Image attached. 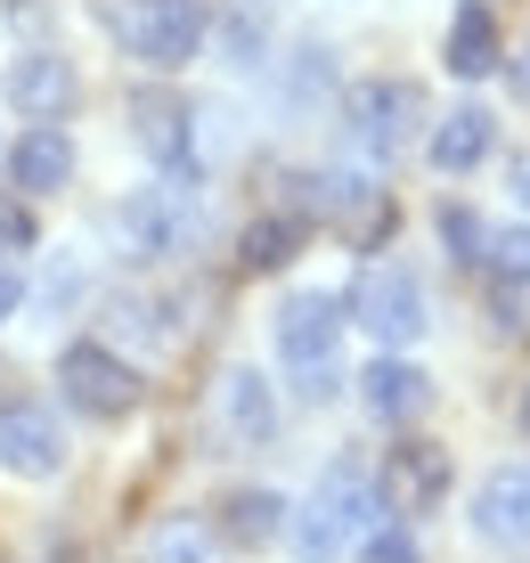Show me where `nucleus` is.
<instances>
[{
    "instance_id": "13",
    "label": "nucleus",
    "mask_w": 530,
    "mask_h": 563,
    "mask_svg": "<svg viewBox=\"0 0 530 563\" xmlns=\"http://www.w3.org/2000/svg\"><path fill=\"white\" fill-rule=\"evenodd\" d=\"M360 400H367V417L408 424V417L433 409V376H424V367H408V360H376V367L360 376Z\"/></svg>"
},
{
    "instance_id": "25",
    "label": "nucleus",
    "mask_w": 530,
    "mask_h": 563,
    "mask_svg": "<svg viewBox=\"0 0 530 563\" xmlns=\"http://www.w3.org/2000/svg\"><path fill=\"white\" fill-rule=\"evenodd\" d=\"M0 245H33V197L0 205Z\"/></svg>"
},
{
    "instance_id": "8",
    "label": "nucleus",
    "mask_w": 530,
    "mask_h": 563,
    "mask_svg": "<svg viewBox=\"0 0 530 563\" xmlns=\"http://www.w3.org/2000/svg\"><path fill=\"white\" fill-rule=\"evenodd\" d=\"M449 498V450L441 441H400V450H384V474H376V507L391 522H417L433 515Z\"/></svg>"
},
{
    "instance_id": "6",
    "label": "nucleus",
    "mask_w": 530,
    "mask_h": 563,
    "mask_svg": "<svg viewBox=\"0 0 530 563\" xmlns=\"http://www.w3.org/2000/svg\"><path fill=\"white\" fill-rule=\"evenodd\" d=\"M343 123H351V147L360 155L391 164V155L417 147V131H424V90L400 82V74H376V82H360L343 99Z\"/></svg>"
},
{
    "instance_id": "24",
    "label": "nucleus",
    "mask_w": 530,
    "mask_h": 563,
    "mask_svg": "<svg viewBox=\"0 0 530 563\" xmlns=\"http://www.w3.org/2000/svg\"><path fill=\"white\" fill-rule=\"evenodd\" d=\"M441 238H449V245H457V254H465V262H482V238H489V229L474 221V212H457V205H449V212H441Z\"/></svg>"
},
{
    "instance_id": "23",
    "label": "nucleus",
    "mask_w": 530,
    "mask_h": 563,
    "mask_svg": "<svg viewBox=\"0 0 530 563\" xmlns=\"http://www.w3.org/2000/svg\"><path fill=\"white\" fill-rule=\"evenodd\" d=\"M360 563H417V539H408V522H384V531H360Z\"/></svg>"
},
{
    "instance_id": "11",
    "label": "nucleus",
    "mask_w": 530,
    "mask_h": 563,
    "mask_svg": "<svg viewBox=\"0 0 530 563\" xmlns=\"http://www.w3.org/2000/svg\"><path fill=\"white\" fill-rule=\"evenodd\" d=\"M474 531L489 548H530V465H498L474 490Z\"/></svg>"
},
{
    "instance_id": "7",
    "label": "nucleus",
    "mask_w": 530,
    "mask_h": 563,
    "mask_svg": "<svg viewBox=\"0 0 530 563\" xmlns=\"http://www.w3.org/2000/svg\"><path fill=\"white\" fill-rule=\"evenodd\" d=\"M302 188H310V212H319L343 245H360V254H376V245L391 238V221H400L391 197L376 180H360V172H319V180H302Z\"/></svg>"
},
{
    "instance_id": "10",
    "label": "nucleus",
    "mask_w": 530,
    "mask_h": 563,
    "mask_svg": "<svg viewBox=\"0 0 530 563\" xmlns=\"http://www.w3.org/2000/svg\"><path fill=\"white\" fill-rule=\"evenodd\" d=\"M9 180H16V197H57L74 180V140L57 131V114L25 123V140L9 147Z\"/></svg>"
},
{
    "instance_id": "5",
    "label": "nucleus",
    "mask_w": 530,
    "mask_h": 563,
    "mask_svg": "<svg viewBox=\"0 0 530 563\" xmlns=\"http://www.w3.org/2000/svg\"><path fill=\"white\" fill-rule=\"evenodd\" d=\"M343 310H351V327H360V335H376V343H384V352H408V343L433 327V302H424V286L408 278L400 262L360 269V286L343 295Z\"/></svg>"
},
{
    "instance_id": "2",
    "label": "nucleus",
    "mask_w": 530,
    "mask_h": 563,
    "mask_svg": "<svg viewBox=\"0 0 530 563\" xmlns=\"http://www.w3.org/2000/svg\"><path fill=\"white\" fill-rule=\"evenodd\" d=\"M205 0H107V33L123 57H140L147 74H180L205 49Z\"/></svg>"
},
{
    "instance_id": "27",
    "label": "nucleus",
    "mask_w": 530,
    "mask_h": 563,
    "mask_svg": "<svg viewBox=\"0 0 530 563\" xmlns=\"http://www.w3.org/2000/svg\"><path fill=\"white\" fill-rule=\"evenodd\" d=\"M522 433H530V393H522Z\"/></svg>"
},
{
    "instance_id": "14",
    "label": "nucleus",
    "mask_w": 530,
    "mask_h": 563,
    "mask_svg": "<svg viewBox=\"0 0 530 563\" xmlns=\"http://www.w3.org/2000/svg\"><path fill=\"white\" fill-rule=\"evenodd\" d=\"M66 99H74V66L57 49H25L9 66V107H25L33 123H42V114H66Z\"/></svg>"
},
{
    "instance_id": "4",
    "label": "nucleus",
    "mask_w": 530,
    "mask_h": 563,
    "mask_svg": "<svg viewBox=\"0 0 530 563\" xmlns=\"http://www.w3.org/2000/svg\"><path fill=\"white\" fill-rule=\"evenodd\" d=\"M57 393H66V409H74V417H90V424H123V417L147 400V376H140V367H131L123 352H114L107 335H90V343H66V360H57Z\"/></svg>"
},
{
    "instance_id": "19",
    "label": "nucleus",
    "mask_w": 530,
    "mask_h": 563,
    "mask_svg": "<svg viewBox=\"0 0 530 563\" xmlns=\"http://www.w3.org/2000/svg\"><path fill=\"white\" fill-rule=\"evenodd\" d=\"M489 66H498V16H489L482 0H465V9L449 16V74H457V82H482Z\"/></svg>"
},
{
    "instance_id": "20",
    "label": "nucleus",
    "mask_w": 530,
    "mask_h": 563,
    "mask_svg": "<svg viewBox=\"0 0 530 563\" xmlns=\"http://www.w3.org/2000/svg\"><path fill=\"white\" fill-rule=\"evenodd\" d=\"M221 539L229 548H269V539H286V498L278 490H238L221 507Z\"/></svg>"
},
{
    "instance_id": "22",
    "label": "nucleus",
    "mask_w": 530,
    "mask_h": 563,
    "mask_svg": "<svg viewBox=\"0 0 530 563\" xmlns=\"http://www.w3.org/2000/svg\"><path fill=\"white\" fill-rule=\"evenodd\" d=\"M482 262H489V278L530 286V221H498V229L482 238Z\"/></svg>"
},
{
    "instance_id": "18",
    "label": "nucleus",
    "mask_w": 530,
    "mask_h": 563,
    "mask_svg": "<svg viewBox=\"0 0 530 563\" xmlns=\"http://www.w3.org/2000/svg\"><path fill=\"white\" fill-rule=\"evenodd\" d=\"M221 424H229L238 441H269V433H278V393H269V376L229 367V384H221Z\"/></svg>"
},
{
    "instance_id": "26",
    "label": "nucleus",
    "mask_w": 530,
    "mask_h": 563,
    "mask_svg": "<svg viewBox=\"0 0 530 563\" xmlns=\"http://www.w3.org/2000/svg\"><path fill=\"white\" fill-rule=\"evenodd\" d=\"M16 302H25V278H16V269L0 262V319H16Z\"/></svg>"
},
{
    "instance_id": "9",
    "label": "nucleus",
    "mask_w": 530,
    "mask_h": 563,
    "mask_svg": "<svg viewBox=\"0 0 530 563\" xmlns=\"http://www.w3.org/2000/svg\"><path fill=\"white\" fill-rule=\"evenodd\" d=\"M57 465H66V424L42 400H0V474L49 482Z\"/></svg>"
},
{
    "instance_id": "17",
    "label": "nucleus",
    "mask_w": 530,
    "mask_h": 563,
    "mask_svg": "<svg viewBox=\"0 0 530 563\" xmlns=\"http://www.w3.org/2000/svg\"><path fill=\"white\" fill-rule=\"evenodd\" d=\"M123 238L131 254H172V245H188V212L172 188H140V197L123 205Z\"/></svg>"
},
{
    "instance_id": "21",
    "label": "nucleus",
    "mask_w": 530,
    "mask_h": 563,
    "mask_svg": "<svg viewBox=\"0 0 530 563\" xmlns=\"http://www.w3.org/2000/svg\"><path fill=\"white\" fill-rule=\"evenodd\" d=\"M302 238H310L302 212H269V221H253V229H245L238 262H245V269H286L294 254H302Z\"/></svg>"
},
{
    "instance_id": "1",
    "label": "nucleus",
    "mask_w": 530,
    "mask_h": 563,
    "mask_svg": "<svg viewBox=\"0 0 530 563\" xmlns=\"http://www.w3.org/2000/svg\"><path fill=\"white\" fill-rule=\"evenodd\" d=\"M376 515H384V507H376V482L343 457V465H327L319 490L286 515V539H294V555H302V563H343Z\"/></svg>"
},
{
    "instance_id": "15",
    "label": "nucleus",
    "mask_w": 530,
    "mask_h": 563,
    "mask_svg": "<svg viewBox=\"0 0 530 563\" xmlns=\"http://www.w3.org/2000/svg\"><path fill=\"white\" fill-rule=\"evenodd\" d=\"M489 147H498V123H489V107H449L441 123H433V140H424V155H433L441 172H474Z\"/></svg>"
},
{
    "instance_id": "12",
    "label": "nucleus",
    "mask_w": 530,
    "mask_h": 563,
    "mask_svg": "<svg viewBox=\"0 0 530 563\" xmlns=\"http://www.w3.org/2000/svg\"><path fill=\"white\" fill-rule=\"evenodd\" d=\"M131 114H140V147L172 172V180H180V172L196 164V114H188L180 99H155V90H140Z\"/></svg>"
},
{
    "instance_id": "16",
    "label": "nucleus",
    "mask_w": 530,
    "mask_h": 563,
    "mask_svg": "<svg viewBox=\"0 0 530 563\" xmlns=\"http://www.w3.org/2000/svg\"><path fill=\"white\" fill-rule=\"evenodd\" d=\"M140 563H229V539H221V522H205V515H164L147 531Z\"/></svg>"
},
{
    "instance_id": "3",
    "label": "nucleus",
    "mask_w": 530,
    "mask_h": 563,
    "mask_svg": "<svg viewBox=\"0 0 530 563\" xmlns=\"http://www.w3.org/2000/svg\"><path fill=\"white\" fill-rule=\"evenodd\" d=\"M343 327H351L343 295H319V286H302V295H286V302H278V360H286V376L302 384L310 400H327V393H335V352H343Z\"/></svg>"
}]
</instances>
